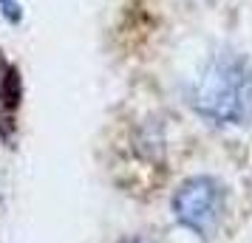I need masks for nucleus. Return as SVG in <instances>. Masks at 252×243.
Here are the masks:
<instances>
[{
    "label": "nucleus",
    "mask_w": 252,
    "mask_h": 243,
    "mask_svg": "<svg viewBox=\"0 0 252 243\" xmlns=\"http://www.w3.org/2000/svg\"><path fill=\"white\" fill-rule=\"evenodd\" d=\"M187 105L218 128L252 122V59L232 48L210 54L187 82Z\"/></svg>",
    "instance_id": "f257e3e1"
},
{
    "label": "nucleus",
    "mask_w": 252,
    "mask_h": 243,
    "mask_svg": "<svg viewBox=\"0 0 252 243\" xmlns=\"http://www.w3.org/2000/svg\"><path fill=\"white\" fill-rule=\"evenodd\" d=\"M227 189L213 175H193L179 184L173 195V215L184 229L198 238H210L224 220Z\"/></svg>",
    "instance_id": "f03ea898"
},
{
    "label": "nucleus",
    "mask_w": 252,
    "mask_h": 243,
    "mask_svg": "<svg viewBox=\"0 0 252 243\" xmlns=\"http://www.w3.org/2000/svg\"><path fill=\"white\" fill-rule=\"evenodd\" d=\"M0 6H3L0 12H6V17H9L12 23L20 20V3H17V0H0Z\"/></svg>",
    "instance_id": "7ed1b4c3"
},
{
    "label": "nucleus",
    "mask_w": 252,
    "mask_h": 243,
    "mask_svg": "<svg viewBox=\"0 0 252 243\" xmlns=\"http://www.w3.org/2000/svg\"><path fill=\"white\" fill-rule=\"evenodd\" d=\"M122 243H153V241H148V238H127V241H122Z\"/></svg>",
    "instance_id": "20e7f679"
}]
</instances>
